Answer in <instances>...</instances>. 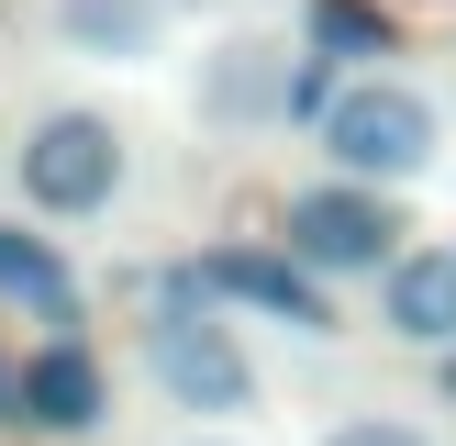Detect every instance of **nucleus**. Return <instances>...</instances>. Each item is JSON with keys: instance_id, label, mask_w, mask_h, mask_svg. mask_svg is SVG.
<instances>
[{"instance_id": "f257e3e1", "label": "nucleus", "mask_w": 456, "mask_h": 446, "mask_svg": "<svg viewBox=\"0 0 456 446\" xmlns=\"http://www.w3.org/2000/svg\"><path fill=\"white\" fill-rule=\"evenodd\" d=\"M445 89L401 78V67H356L312 101V145H323V178H368V190H412V178L445 168Z\"/></svg>"}, {"instance_id": "f03ea898", "label": "nucleus", "mask_w": 456, "mask_h": 446, "mask_svg": "<svg viewBox=\"0 0 456 446\" xmlns=\"http://www.w3.org/2000/svg\"><path fill=\"white\" fill-rule=\"evenodd\" d=\"M145 391L167 401V413L223 424V435H234V424L267 401V368H256L245 324L212 301V290H178V301H156V312H145Z\"/></svg>"}, {"instance_id": "7ed1b4c3", "label": "nucleus", "mask_w": 456, "mask_h": 446, "mask_svg": "<svg viewBox=\"0 0 456 446\" xmlns=\"http://www.w3.org/2000/svg\"><path fill=\"white\" fill-rule=\"evenodd\" d=\"M12 178H22V212L34 223H101L134 178V145L101 101H45L12 145Z\"/></svg>"}, {"instance_id": "20e7f679", "label": "nucleus", "mask_w": 456, "mask_h": 446, "mask_svg": "<svg viewBox=\"0 0 456 446\" xmlns=\"http://www.w3.org/2000/svg\"><path fill=\"white\" fill-rule=\"evenodd\" d=\"M279 245H289L323 290H346V279L379 290L401 257H412V212H401V190H368V178H312V190H289Z\"/></svg>"}, {"instance_id": "39448f33", "label": "nucleus", "mask_w": 456, "mask_h": 446, "mask_svg": "<svg viewBox=\"0 0 456 446\" xmlns=\"http://www.w3.org/2000/svg\"><path fill=\"white\" fill-rule=\"evenodd\" d=\"M301 101V45L279 22H245V34H212L190 56V112L212 134H267L279 112Z\"/></svg>"}, {"instance_id": "423d86ee", "label": "nucleus", "mask_w": 456, "mask_h": 446, "mask_svg": "<svg viewBox=\"0 0 456 446\" xmlns=\"http://www.w3.org/2000/svg\"><path fill=\"white\" fill-rule=\"evenodd\" d=\"M190 279L212 290L223 312H256V324H279V334H334V290L312 279L289 245H212Z\"/></svg>"}, {"instance_id": "0eeeda50", "label": "nucleus", "mask_w": 456, "mask_h": 446, "mask_svg": "<svg viewBox=\"0 0 456 446\" xmlns=\"http://www.w3.org/2000/svg\"><path fill=\"white\" fill-rule=\"evenodd\" d=\"M22 424L34 435H101L111 424V368H101L89 334H45L22 357Z\"/></svg>"}, {"instance_id": "6e6552de", "label": "nucleus", "mask_w": 456, "mask_h": 446, "mask_svg": "<svg viewBox=\"0 0 456 446\" xmlns=\"http://www.w3.org/2000/svg\"><path fill=\"white\" fill-rule=\"evenodd\" d=\"M167 0H45V45L78 67H156L167 56Z\"/></svg>"}, {"instance_id": "1a4fd4ad", "label": "nucleus", "mask_w": 456, "mask_h": 446, "mask_svg": "<svg viewBox=\"0 0 456 446\" xmlns=\"http://www.w3.org/2000/svg\"><path fill=\"white\" fill-rule=\"evenodd\" d=\"M379 334H401L412 357H456V245L445 235H423L379 279Z\"/></svg>"}, {"instance_id": "9d476101", "label": "nucleus", "mask_w": 456, "mask_h": 446, "mask_svg": "<svg viewBox=\"0 0 456 446\" xmlns=\"http://www.w3.org/2000/svg\"><path fill=\"white\" fill-rule=\"evenodd\" d=\"M0 301L34 312V324H56V334H78V312H89L78 257H67L45 223H12V212H0Z\"/></svg>"}, {"instance_id": "9b49d317", "label": "nucleus", "mask_w": 456, "mask_h": 446, "mask_svg": "<svg viewBox=\"0 0 456 446\" xmlns=\"http://www.w3.org/2000/svg\"><path fill=\"white\" fill-rule=\"evenodd\" d=\"M312 45H323V56H346V78H356V67L379 56V22H368V12H346V0H323V22H312Z\"/></svg>"}, {"instance_id": "f8f14e48", "label": "nucleus", "mask_w": 456, "mask_h": 446, "mask_svg": "<svg viewBox=\"0 0 456 446\" xmlns=\"http://www.w3.org/2000/svg\"><path fill=\"white\" fill-rule=\"evenodd\" d=\"M323 446H435L412 413H346V424H323Z\"/></svg>"}, {"instance_id": "ddd939ff", "label": "nucleus", "mask_w": 456, "mask_h": 446, "mask_svg": "<svg viewBox=\"0 0 456 446\" xmlns=\"http://www.w3.org/2000/svg\"><path fill=\"white\" fill-rule=\"evenodd\" d=\"M0 424H22V357H12V334H0Z\"/></svg>"}, {"instance_id": "4468645a", "label": "nucleus", "mask_w": 456, "mask_h": 446, "mask_svg": "<svg viewBox=\"0 0 456 446\" xmlns=\"http://www.w3.org/2000/svg\"><path fill=\"white\" fill-rule=\"evenodd\" d=\"M167 446H245V435H223V424H190V435H167Z\"/></svg>"}, {"instance_id": "2eb2a0df", "label": "nucleus", "mask_w": 456, "mask_h": 446, "mask_svg": "<svg viewBox=\"0 0 456 446\" xmlns=\"http://www.w3.org/2000/svg\"><path fill=\"white\" fill-rule=\"evenodd\" d=\"M167 12H200V22H212V12H234V0H167Z\"/></svg>"}, {"instance_id": "dca6fc26", "label": "nucleus", "mask_w": 456, "mask_h": 446, "mask_svg": "<svg viewBox=\"0 0 456 446\" xmlns=\"http://www.w3.org/2000/svg\"><path fill=\"white\" fill-rule=\"evenodd\" d=\"M445 112H456V89H445Z\"/></svg>"}]
</instances>
